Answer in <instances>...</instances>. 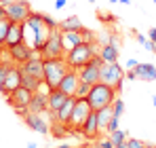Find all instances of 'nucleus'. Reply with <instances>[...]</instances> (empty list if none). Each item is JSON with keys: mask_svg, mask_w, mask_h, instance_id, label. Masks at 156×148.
I'll use <instances>...</instances> for the list:
<instances>
[{"mask_svg": "<svg viewBox=\"0 0 156 148\" xmlns=\"http://www.w3.org/2000/svg\"><path fill=\"white\" fill-rule=\"evenodd\" d=\"M112 112H114V117H118V119L122 117V112H125V102H122L120 98L114 99V104H112Z\"/></svg>", "mask_w": 156, "mask_h": 148, "instance_id": "cd10ccee", "label": "nucleus"}, {"mask_svg": "<svg viewBox=\"0 0 156 148\" xmlns=\"http://www.w3.org/2000/svg\"><path fill=\"white\" fill-rule=\"evenodd\" d=\"M118 121H120V119L112 114V119H110V123H108V129H105V131H108V133H112V131H116V129H118Z\"/></svg>", "mask_w": 156, "mask_h": 148, "instance_id": "7c9ffc66", "label": "nucleus"}, {"mask_svg": "<svg viewBox=\"0 0 156 148\" xmlns=\"http://www.w3.org/2000/svg\"><path fill=\"white\" fill-rule=\"evenodd\" d=\"M57 148H70V146H57Z\"/></svg>", "mask_w": 156, "mask_h": 148, "instance_id": "37998d69", "label": "nucleus"}, {"mask_svg": "<svg viewBox=\"0 0 156 148\" xmlns=\"http://www.w3.org/2000/svg\"><path fill=\"white\" fill-rule=\"evenodd\" d=\"M141 47H144L146 51H152V53H156V45L152 43V40H150V38H148V40H146V43H144Z\"/></svg>", "mask_w": 156, "mask_h": 148, "instance_id": "2f4dec72", "label": "nucleus"}, {"mask_svg": "<svg viewBox=\"0 0 156 148\" xmlns=\"http://www.w3.org/2000/svg\"><path fill=\"white\" fill-rule=\"evenodd\" d=\"M131 70H135L137 80H156V66L154 64H137Z\"/></svg>", "mask_w": 156, "mask_h": 148, "instance_id": "4be33fe9", "label": "nucleus"}, {"mask_svg": "<svg viewBox=\"0 0 156 148\" xmlns=\"http://www.w3.org/2000/svg\"><path fill=\"white\" fill-rule=\"evenodd\" d=\"M137 64H139L137 59H129V61H127V70H131V68H135Z\"/></svg>", "mask_w": 156, "mask_h": 148, "instance_id": "c9c22d12", "label": "nucleus"}, {"mask_svg": "<svg viewBox=\"0 0 156 148\" xmlns=\"http://www.w3.org/2000/svg\"><path fill=\"white\" fill-rule=\"evenodd\" d=\"M101 59H99V55H95L91 61H87L84 66H80L76 72H78V78H80V83H87V85H95V83H99V72H101Z\"/></svg>", "mask_w": 156, "mask_h": 148, "instance_id": "6e6552de", "label": "nucleus"}, {"mask_svg": "<svg viewBox=\"0 0 156 148\" xmlns=\"http://www.w3.org/2000/svg\"><path fill=\"white\" fill-rule=\"evenodd\" d=\"M125 146L127 148H146V142H141V140H137V138H127Z\"/></svg>", "mask_w": 156, "mask_h": 148, "instance_id": "c85d7f7f", "label": "nucleus"}, {"mask_svg": "<svg viewBox=\"0 0 156 148\" xmlns=\"http://www.w3.org/2000/svg\"><path fill=\"white\" fill-rule=\"evenodd\" d=\"M152 2H154V4H156V0H152Z\"/></svg>", "mask_w": 156, "mask_h": 148, "instance_id": "49530a36", "label": "nucleus"}, {"mask_svg": "<svg viewBox=\"0 0 156 148\" xmlns=\"http://www.w3.org/2000/svg\"><path fill=\"white\" fill-rule=\"evenodd\" d=\"M49 87H44L42 91V85L40 89H36L32 93V102H30V112H36V114H42V112H49Z\"/></svg>", "mask_w": 156, "mask_h": 148, "instance_id": "f8f14e48", "label": "nucleus"}, {"mask_svg": "<svg viewBox=\"0 0 156 148\" xmlns=\"http://www.w3.org/2000/svg\"><path fill=\"white\" fill-rule=\"evenodd\" d=\"M148 38H150V40H152V43L156 45V28H150V32H148Z\"/></svg>", "mask_w": 156, "mask_h": 148, "instance_id": "72a5a7b5", "label": "nucleus"}, {"mask_svg": "<svg viewBox=\"0 0 156 148\" xmlns=\"http://www.w3.org/2000/svg\"><path fill=\"white\" fill-rule=\"evenodd\" d=\"M9 53H11V57H13V61L15 64H26V61H30L34 55H38L40 51H34L32 47H27L26 43H19V45H13L11 49H9Z\"/></svg>", "mask_w": 156, "mask_h": 148, "instance_id": "ddd939ff", "label": "nucleus"}, {"mask_svg": "<svg viewBox=\"0 0 156 148\" xmlns=\"http://www.w3.org/2000/svg\"><path fill=\"white\" fill-rule=\"evenodd\" d=\"M125 70L122 66L116 61V64H101V72H99V83H105L108 87H112L116 93L122 89L125 85Z\"/></svg>", "mask_w": 156, "mask_h": 148, "instance_id": "20e7f679", "label": "nucleus"}, {"mask_svg": "<svg viewBox=\"0 0 156 148\" xmlns=\"http://www.w3.org/2000/svg\"><path fill=\"white\" fill-rule=\"evenodd\" d=\"M19 70H21V68H19ZM42 83H44L42 78H38V76H34V74L23 72V70H21V85H23V87H27L30 91L40 89V85H42Z\"/></svg>", "mask_w": 156, "mask_h": 148, "instance_id": "b1692460", "label": "nucleus"}, {"mask_svg": "<svg viewBox=\"0 0 156 148\" xmlns=\"http://www.w3.org/2000/svg\"><path fill=\"white\" fill-rule=\"evenodd\" d=\"M23 28L34 34L30 47L34 51L44 49V45H47V40H49V36H51V28L44 24V15H42V13H30V17L23 21ZM40 55H42V53H40Z\"/></svg>", "mask_w": 156, "mask_h": 148, "instance_id": "f257e3e1", "label": "nucleus"}, {"mask_svg": "<svg viewBox=\"0 0 156 148\" xmlns=\"http://www.w3.org/2000/svg\"><path fill=\"white\" fill-rule=\"evenodd\" d=\"M70 70L66 57H51V59H44V85L49 89H57L61 78L66 76V72Z\"/></svg>", "mask_w": 156, "mask_h": 148, "instance_id": "f03ea898", "label": "nucleus"}, {"mask_svg": "<svg viewBox=\"0 0 156 148\" xmlns=\"http://www.w3.org/2000/svg\"><path fill=\"white\" fill-rule=\"evenodd\" d=\"M152 106H154V108H156V95H154V98H152Z\"/></svg>", "mask_w": 156, "mask_h": 148, "instance_id": "ea45409f", "label": "nucleus"}, {"mask_svg": "<svg viewBox=\"0 0 156 148\" xmlns=\"http://www.w3.org/2000/svg\"><path fill=\"white\" fill-rule=\"evenodd\" d=\"M19 43H23V24H15V21H11V28H9L6 38H4V47L11 49L13 45H19Z\"/></svg>", "mask_w": 156, "mask_h": 148, "instance_id": "a211bd4d", "label": "nucleus"}, {"mask_svg": "<svg viewBox=\"0 0 156 148\" xmlns=\"http://www.w3.org/2000/svg\"><path fill=\"white\" fill-rule=\"evenodd\" d=\"M42 53V59H51V57H66V51H63V45H61V30L55 28L51 30V36L44 45V49L40 51Z\"/></svg>", "mask_w": 156, "mask_h": 148, "instance_id": "1a4fd4ad", "label": "nucleus"}, {"mask_svg": "<svg viewBox=\"0 0 156 148\" xmlns=\"http://www.w3.org/2000/svg\"><path fill=\"white\" fill-rule=\"evenodd\" d=\"M17 87H21V70H19L17 66H11V68L6 70V74H4L2 83H0V93L9 95V93L15 91Z\"/></svg>", "mask_w": 156, "mask_h": 148, "instance_id": "9b49d317", "label": "nucleus"}, {"mask_svg": "<svg viewBox=\"0 0 156 148\" xmlns=\"http://www.w3.org/2000/svg\"><path fill=\"white\" fill-rule=\"evenodd\" d=\"M9 28H11V19H9V17L0 19V47H4V38H6Z\"/></svg>", "mask_w": 156, "mask_h": 148, "instance_id": "bb28decb", "label": "nucleus"}, {"mask_svg": "<svg viewBox=\"0 0 156 148\" xmlns=\"http://www.w3.org/2000/svg\"><path fill=\"white\" fill-rule=\"evenodd\" d=\"M6 70H9V68H6L4 64H0V83H2V78H4V74H6Z\"/></svg>", "mask_w": 156, "mask_h": 148, "instance_id": "f704fd0d", "label": "nucleus"}, {"mask_svg": "<svg viewBox=\"0 0 156 148\" xmlns=\"http://www.w3.org/2000/svg\"><path fill=\"white\" fill-rule=\"evenodd\" d=\"M32 93L34 91H30L27 87H17L15 91H11L9 95H6V102L11 104V108H15V112L19 114V117H23L27 110H30V102H32Z\"/></svg>", "mask_w": 156, "mask_h": 148, "instance_id": "0eeeda50", "label": "nucleus"}, {"mask_svg": "<svg viewBox=\"0 0 156 148\" xmlns=\"http://www.w3.org/2000/svg\"><path fill=\"white\" fill-rule=\"evenodd\" d=\"M59 30L61 32H82V21L78 19V15H70V17H66V19H61L59 21Z\"/></svg>", "mask_w": 156, "mask_h": 148, "instance_id": "5701e85b", "label": "nucleus"}, {"mask_svg": "<svg viewBox=\"0 0 156 148\" xmlns=\"http://www.w3.org/2000/svg\"><path fill=\"white\" fill-rule=\"evenodd\" d=\"M135 38H137V43H139V45H144V43L148 40V38H146L144 34H135Z\"/></svg>", "mask_w": 156, "mask_h": 148, "instance_id": "e433bc0d", "label": "nucleus"}, {"mask_svg": "<svg viewBox=\"0 0 156 148\" xmlns=\"http://www.w3.org/2000/svg\"><path fill=\"white\" fill-rule=\"evenodd\" d=\"M66 4H68V0H55V9H57V11H61Z\"/></svg>", "mask_w": 156, "mask_h": 148, "instance_id": "473e14b6", "label": "nucleus"}, {"mask_svg": "<svg viewBox=\"0 0 156 148\" xmlns=\"http://www.w3.org/2000/svg\"><path fill=\"white\" fill-rule=\"evenodd\" d=\"M80 43H84L82 38V32H61V45H63V51H72L74 47H78Z\"/></svg>", "mask_w": 156, "mask_h": 148, "instance_id": "412c9836", "label": "nucleus"}, {"mask_svg": "<svg viewBox=\"0 0 156 148\" xmlns=\"http://www.w3.org/2000/svg\"><path fill=\"white\" fill-rule=\"evenodd\" d=\"M89 89H91V85H87V83H78V89H76V95H74V98H87Z\"/></svg>", "mask_w": 156, "mask_h": 148, "instance_id": "c756f323", "label": "nucleus"}, {"mask_svg": "<svg viewBox=\"0 0 156 148\" xmlns=\"http://www.w3.org/2000/svg\"><path fill=\"white\" fill-rule=\"evenodd\" d=\"M99 59H101L104 64H116V61H118V45H116V40H110V43L101 45Z\"/></svg>", "mask_w": 156, "mask_h": 148, "instance_id": "6ab92c4d", "label": "nucleus"}, {"mask_svg": "<svg viewBox=\"0 0 156 148\" xmlns=\"http://www.w3.org/2000/svg\"><path fill=\"white\" fill-rule=\"evenodd\" d=\"M114 99H116V91H114L112 87H108L105 83H95V85H91V89H89V93H87V102L91 104L93 110H99V108H104V106H112Z\"/></svg>", "mask_w": 156, "mask_h": 148, "instance_id": "7ed1b4c3", "label": "nucleus"}, {"mask_svg": "<svg viewBox=\"0 0 156 148\" xmlns=\"http://www.w3.org/2000/svg\"><path fill=\"white\" fill-rule=\"evenodd\" d=\"M99 121H97V110H91V114L87 117V121L80 127V135L87 138V140H95L99 135Z\"/></svg>", "mask_w": 156, "mask_h": 148, "instance_id": "2eb2a0df", "label": "nucleus"}, {"mask_svg": "<svg viewBox=\"0 0 156 148\" xmlns=\"http://www.w3.org/2000/svg\"><path fill=\"white\" fill-rule=\"evenodd\" d=\"M108 140L112 142V146L114 148H118L125 140H127V133L122 131V129H116V131H112V133H108Z\"/></svg>", "mask_w": 156, "mask_h": 148, "instance_id": "a878e982", "label": "nucleus"}, {"mask_svg": "<svg viewBox=\"0 0 156 148\" xmlns=\"http://www.w3.org/2000/svg\"><path fill=\"white\" fill-rule=\"evenodd\" d=\"M118 2H122V4H131V0H118Z\"/></svg>", "mask_w": 156, "mask_h": 148, "instance_id": "58836bf2", "label": "nucleus"}, {"mask_svg": "<svg viewBox=\"0 0 156 148\" xmlns=\"http://www.w3.org/2000/svg\"><path fill=\"white\" fill-rule=\"evenodd\" d=\"M78 83H80V78H78V72L70 68V70L66 72V76L61 78V83H59V87H57V89H61L66 95L74 98V95H76V89H78Z\"/></svg>", "mask_w": 156, "mask_h": 148, "instance_id": "dca6fc26", "label": "nucleus"}, {"mask_svg": "<svg viewBox=\"0 0 156 148\" xmlns=\"http://www.w3.org/2000/svg\"><path fill=\"white\" fill-rule=\"evenodd\" d=\"M110 2H118V0H110Z\"/></svg>", "mask_w": 156, "mask_h": 148, "instance_id": "c03bdc74", "label": "nucleus"}, {"mask_svg": "<svg viewBox=\"0 0 156 148\" xmlns=\"http://www.w3.org/2000/svg\"><path fill=\"white\" fill-rule=\"evenodd\" d=\"M146 148H156V146H148V144H146Z\"/></svg>", "mask_w": 156, "mask_h": 148, "instance_id": "79ce46f5", "label": "nucleus"}, {"mask_svg": "<svg viewBox=\"0 0 156 148\" xmlns=\"http://www.w3.org/2000/svg\"><path fill=\"white\" fill-rule=\"evenodd\" d=\"M4 17H6V6L0 4V19H4Z\"/></svg>", "mask_w": 156, "mask_h": 148, "instance_id": "4c0bfd02", "label": "nucleus"}, {"mask_svg": "<svg viewBox=\"0 0 156 148\" xmlns=\"http://www.w3.org/2000/svg\"><path fill=\"white\" fill-rule=\"evenodd\" d=\"M89 2H95V0H89Z\"/></svg>", "mask_w": 156, "mask_h": 148, "instance_id": "a18cd8bd", "label": "nucleus"}, {"mask_svg": "<svg viewBox=\"0 0 156 148\" xmlns=\"http://www.w3.org/2000/svg\"><path fill=\"white\" fill-rule=\"evenodd\" d=\"M21 119H23V123H26L30 129H34V131L42 133V135H47V133H49V129H51V125L44 121V117H42V114H36V112H30V110H27Z\"/></svg>", "mask_w": 156, "mask_h": 148, "instance_id": "4468645a", "label": "nucleus"}, {"mask_svg": "<svg viewBox=\"0 0 156 148\" xmlns=\"http://www.w3.org/2000/svg\"><path fill=\"white\" fill-rule=\"evenodd\" d=\"M68 98H70V95H66L61 89H51V91H49V114L57 112V110L68 102Z\"/></svg>", "mask_w": 156, "mask_h": 148, "instance_id": "aec40b11", "label": "nucleus"}, {"mask_svg": "<svg viewBox=\"0 0 156 148\" xmlns=\"http://www.w3.org/2000/svg\"><path fill=\"white\" fill-rule=\"evenodd\" d=\"M112 106H104V108H99L97 110V121H99V129H108V123H110V119H112Z\"/></svg>", "mask_w": 156, "mask_h": 148, "instance_id": "393cba45", "label": "nucleus"}, {"mask_svg": "<svg viewBox=\"0 0 156 148\" xmlns=\"http://www.w3.org/2000/svg\"><path fill=\"white\" fill-rule=\"evenodd\" d=\"M27 148H36V144H27Z\"/></svg>", "mask_w": 156, "mask_h": 148, "instance_id": "a19ab883", "label": "nucleus"}, {"mask_svg": "<svg viewBox=\"0 0 156 148\" xmlns=\"http://www.w3.org/2000/svg\"><path fill=\"white\" fill-rule=\"evenodd\" d=\"M74 104H76V98H68V102L57 110V112H53L51 119L53 123H59V125H68L70 121V114H72V110H74Z\"/></svg>", "mask_w": 156, "mask_h": 148, "instance_id": "f3484780", "label": "nucleus"}, {"mask_svg": "<svg viewBox=\"0 0 156 148\" xmlns=\"http://www.w3.org/2000/svg\"><path fill=\"white\" fill-rule=\"evenodd\" d=\"M32 9L26 0H15V2H9L6 4V17L15 24H23L27 17H30Z\"/></svg>", "mask_w": 156, "mask_h": 148, "instance_id": "9d476101", "label": "nucleus"}, {"mask_svg": "<svg viewBox=\"0 0 156 148\" xmlns=\"http://www.w3.org/2000/svg\"><path fill=\"white\" fill-rule=\"evenodd\" d=\"M93 57H95V47H93V43H87V40L66 53V61H68V66H70L72 70H78L80 66H84V64L91 61Z\"/></svg>", "mask_w": 156, "mask_h": 148, "instance_id": "39448f33", "label": "nucleus"}, {"mask_svg": "<svg viewBox=\"0 0 156 148\" xmlns=\"http://www.w3.org/2000/svg\"><path fill=\"white\" fill-rule=\"evenodd\" d=\"M91 104L87 102V98H76V104H74V110L70 114V121L66 125V129H70L72 133H80V127L87 121V117L91 114Z\"/></svg>", "mask_w": 156, "mask_h": 148, "instance_id": "423d86ee", "label": "nucleus"}]
</instances>
